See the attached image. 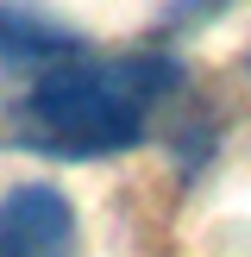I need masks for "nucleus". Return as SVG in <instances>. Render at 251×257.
Wrapping results in <instances>:
<instances>
[{
  "label": "nucleus",
  "instance_id": "f257e3e1",
  "mask_svg": "<svg viewBox=\"0 0 251 257\" xmlns=\"http://www.w3.org/2000/svg\"><path fill=\"white\" fill-rule=\"evenodd\" d=\"M182 88L176 57H69L32 75L13 107V138L38 157H107L132 151L151 107Z\"/></svg>",
  "mask_w": 251,
  "mask_h": 257
},
{
  "label": "nucleus",
  "instance_id": "f03ea898",
  "mask_svg": "<svg viewBox=\"0 0 251 257\" xmlns=\"http://www.w3.org/2000/svg\"><path fill=\"white\" fill-rule=\"evenodd\" d=\"M0 257H75V207L57 182H19L0 201Z\"/></svg>",
  "mask_w": 251,
  "mask_h": 257
},
{
  "label": "nucleus",
  "instance_id": "7ed1b4c3",
  "mask_svg": "<svg viewBox=\"0 0 251 257\" xmlns=\"http://www.w3.org/2000/svg\"><path fill=\"white\" fill-rule=\"evenodd\" d=\"M82 32H69V25L44 19V13H25V7H7L0 0V69L7 75H44L57 69V63L82 57Z\"/></svg>",
  "mask_w": 251,
  "mask_h": 257
},
{
  "label": "nucleus",
  "instance_id": "20e7f679",
  "mask_svg": "<svg viewBox=\"0 0 251 257\" xmlns=\"http://www.w3.org/2000/svg\"><path fill=\"white\" fill-rule=\"evenodd\" d=\"M226 0H170V7H163V25H195V13L201 19H207V13H220Z\"/></svg>",
  "mask_w": 251,
  "mask_h": 257
}]
</instances>
